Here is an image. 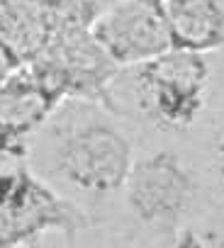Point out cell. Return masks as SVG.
Here are the masks:
<instances>
[{
	"instance_id": "cell-8",
	"label": "cell",
	"mask_w": 224,
	"mask_h": 248,
	"mask_svg": "<svg viewBox=\"0 0 224 248\" xmlns=\"http://www.w3.org/2000/svg\"><path fill=\"white\" fill-rule=\"evenodd\" d=\"M59 22L61 17L30 0H0V39L22 59V63L42 51Z\"/></svg>"
},
{
	"instance_id": "cell-12",
	"label": "cell",
	"mask_w": 224,
	"mask_h": 248,
	"mask_svg": "<svg viewBox=\"0 0 224 248\" xmlns=\"http://www.w3.org/2000/svg\"><path fill=\"white\" fill-rule=\"evenodd\" d=\"M22 66V59L0 39V85H3L5 80H8V76L13 73V71H17Z\"/></svg>"
},
{
	"instance_id": "cell-4",
	"label": "cell",
	"mask_w": 224,
	"mask_h": 248,
	"mask_svg": "<svg viewBox=\"0 0 224 248\" xmlns=\"http://www.w3.org/2000/svg\"><path fill=\"white\" fill-rule=\"evenodd\" d=\"M93 221L90 212L54 190L27 163L0 168V248L32 246L47 233L73 241Z\"/></svg>"
},
{
	"instance_id": "cell-11",
	"label": "cell",
	"mask_w": 224,
	"mask_h": 248,
	"mask_svg": "<svg viewBox=\"0 0 224 248\" xmlns=\"http://www.w3.org/2000/svg\"><path fill=\"white\" fill-rule=\"evenodd\" d=\"M173 246H200V248H224V226L209 224H183L171 238Z\"/></svg>"
},
{
	"instance_id": "cell-3",
	"label": "cell",
	"mask_w": 224,
	"mask_h": 248,
	"mask_svg": "<svg viewBox=\"0 0 224 248\" xmlns=\"http://www.w3.org/2000/svg\"><path fill=\"white\" fill-rule=\"evenodd\" d=\"M25 66L59 102L88 100L120 112L112 88L122 68L97 44L90 25L61 20L42 51Z\"/></svg>"
},
{
	"instance_id": "cell-6",
	"label": "cell",
	"mask_w": 224,
	"mask_h": 248,
	"mask_svg": "<svg viewBox=\"0 0 224 248\" xmlns=\"http://www.w3.org/2000/svg\"><path fill=\"white\" fill-rule=\"evenodd\" d=\"M90 32L120 68L137 66L176 46L163 0H115L100 8Z\"/></svg>"
},
{
	"instance_id": "cell-9",
	"label": "cell",
	"mask_w": 224,
	"mask_h": 248,
	"mask_svg": "<svg viewBox=\"0 0 224 248\" xmlns=\"http://www.w3.org/2000/svg\"><path fill=\"white\" fill-rule=\"evenodd\" d=\"M30 141H32V134H27L25 129L15 127V124L5 119H0V168L27 163Z\"/></svg>"
},
{
	"instance_id": "cell-10",
	"label": "cell",
	"mask_w": 224,
	"mask_h": 248,
	"mask_svg": "<svg viewBox=\"0 0 224 248\" xmlns=\"http://www.w3.org/2000/svg\"><path fill=\"white\" fill-rule=\"evenodd\" d=\"M30 3L39 5L42 10H47L61 20L80 22V25H90L93 17L102 8V0H30Z\"/></svg>"
},
{
	"instance_id": "cell-5",
	"label": "cell",
	"mask_w": 224,
	"mask_h": 248,
	"mask_svg": "<svg viewBox=\"0 0 224 248\" xmlns=\"http://www.w3.org/2000/svg\"><path fill=\"white\" fill-rule=\"evenodd\" d=\"M125 207L132 219L168 238L190 221L200 197L192 166L173 149H156L134 163L122 185Z\"/></svg>"
},
{
	"instance_id": "cell-2",
	"label": "cell",
	"mask_w": 224,
	"mask_h": 248,
	"mask_svg": "<svg viewBox=\"0 0 224 248\" xmlns=\"http://www.w3.org/2000/svg\"><path fill=\"white\" fill-rule=\"evenodd\" d=\"M212 66L207 54L168 49L129 66V88L142 117L163 132H188L207 102Z\"/></svg>"
},
{
	"instance_id": "cell-13",
	"label": "cell",
	"mask_w": 224,
	"mask_h": 248,
	"mask_svg": "<svg viewBox=\"0 0 224 248\" xmlns=\"http://www.w3.org/2000/svg\"><path fill=\"white\" fill-rule=\"evenodd\" d=\"M212 170H214L217 183H219L222 190H224V129L217 134L214 146H212Z\"/></svg>"
},
{
	"instance_id": "cell-1",
	"label": "cell",
	"mask_w": 224,
	"mask_h": 248,
	"mask_svg": "<svg viewBox=\"0 0 224 248\" xmlns=\"http://www.w3.org/2000/svg\"><path fill=\"white\" fill-rule=\"evenodd\" d=\"M117 114L100 102L64 100L30 141V168L90 214L122 192L134 163V139Z\"/></svg>"
},
{
	"instance_id": "cell-7",
	"label": "cell",
	"mask_w": 224,
	"mask_h": 248,
	"mask_svg": "<svg viewBox=\"0 0 224 248\" xmlns=\"http://www.w3.org/2000/svg\"><path fill=\"white\" fill-rule=\"evenodd\" d=\"M173 44L209 54L224 46V0H163Z\"/></svg>"
}]
</instances>
